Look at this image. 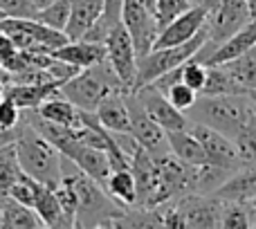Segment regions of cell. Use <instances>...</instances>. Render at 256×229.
<instances>
[{"label": "cell", "instance_id": "obj_1", "mask_svg": "<svg viewBox=\"0 0 256 229\" xmlns=\"http://www.w3.org/2000/svg\"><path fill=\"white\" fill-rule=\"evenodd\" d=\"M61 178L76 191L74 227H112L126 207L110 198L97 180L84 173L70 158L61 155Z\"/></svg>", "mask_w": 256, "mask_h": 229}, {"label": "cell", "instance_id": "obj_2", "mask_svg": "<svg viewBox=\"0 0 256 229\" xmlns=\"http://www.w3.org/2000/svg\"><path fill=\"white\" fill-rule=\"evenodd\" d=\"M252 112L254 94H198L194 106L184 110L189 124H202L230 140H234Z\"/></svg>", "mask_w": 256, "mask_h": 229}, {"label": "cell", "instance_id": "obj_3", "mask_svg": "<svg viewBox=\"0 0 256 229\" xmlns=\"http://www.w3.org/2000/svg\"><path fill=\"white\" fill-rule=\"evenodd\" d=\"M14 146H16V158L22 173H27L40 184H58V180H61V153L25 119H20V124H18V135Z\"/></svg>", "mask_w": 256, "mask_h": 229}, {"label": "cell", "instance_id": "obj_4", "mask_svg": "<svg viewBox=\"0 0 256 229\" xmlns=\"http://www.w3.org/2000/svg\"><path fill=\"white\" fill-rule=\"evenodd\" d=\"M58 92L66 99H70L79 110L94 112L104 97H108V94H112V92H130V90L122 84V79L117 76V72L112 70L108 58H104V61L81 70L79 74H74L72 79L63 81Z\"/></svg>", "mask_w": 256, "mask_h": 229}, {"label": "cell", "instance_id": "obj_5", "mask_svg": "<svg viewBox=\"0 0 256 229\" xmlns=\"http://www.w3.org/2000/svg\"><path fill=\"white\" fill-rule=\"evenodd\" d=\"M207 38H209V32H207V25H204V30L198 32V34L191 40H186V43L173 45V48H155V50H150V52L137 56V76H135L132 90L142 88V86H146V84H153L164 72L173 70V68L182 66L184 61L194 58L196 52L202 48Z\"/></svg>", "mask_w": 256, "mask_h": 229}, {"label": "cell", "instance_id": "obj_6", "mask_svg": "<svg viewBox=\"0 0 256 229\" xmlns=\"http://www.w3.org/2000/svg\"><path fill=\"white\" fill-rule=\"evenodd\" d=\"M155 168H158V184H155V196L150 207L166 200H176L184 194H194V178L196 166L184 164L173 153L155 158Z\"/></svg>", "mask_w": 256, "mask_h": 229}, {"label": "cell", "instance_id": "obj_7", "mask_svg": "<svg viewBox=\"0 0 256 229\" xmlns=\"http://www.w3.org/2000/svg\"><path fill=\"white\" fill-rule=\"evenodd\" d=\"M126 106H128V117H130V135L137 140L142 148H146L153 158L171 153L166 140V130L144 110L135 92H126Z\"/></svg>", "mask_w": 256, "mask_h": 229}, {"label": "cell", "instance_id": "obj_8", "mask_svg": "<svg viewBox=\"0 0 256 229\" xmlns=\"http://www.w3.org/2000/svg\"><path fill=\"white\" fill-rule=\"evenodd\" d=\"M122 22L126 25L128 34H130L132 45H135V50H137V56H142V54L153 50V43L160 34V27H158L155 12H150V9L146 7L144 0H124Z\"/></svg>", "mask_w": 256, "mask_h": 229}, {"label": "cell", "instance_id": "obj_9", "mask_svg": "<svg viewBox=\"0 0 256 229\" xmlns=\"http://www.w3.org/2000/svg\"><path fill=\"white\" fill-rule=\"evenodd\" d=\"M106 45V58L112 66V70L117 72V76L122 79V84L128 90H132L137 76V50L132 45V38L128 34L126 25L120 22L110 30V34L104 40Z\"/></svg>", "mask_w": 256, "mask_h": 229}, {"label": "cell", "instance_id": "obj_10", "mask_svg": "<svg viewBox=\"0 0 256 229\" xmlns=\"http://www.w3.org/2000/svg\"><path fill=\"white\" fill-rule=\"evenodd\" d=\"M176 204L182 214L184 227L194 229H218L225 200L212 194H184L176 198Z\"/></svg>", "mask_w": 256, "mask_h": 229}, {"label": "cell", "instance_id": "obj_11", "mask_svg": "<svg viewBox=\"0 0 256 229\" xmlns=\"http://www.w3.org/2000/svg\"><path fill=\"white\" fill-rule=\"evenodd\" d=\"M250 18H252V12H250L248 0H220V4L209 14L207 20L209 40L220 45L243 25H248Z\"/></svg>", "mask_w": 256, "mask_h": 229}, {"label": "cell", "instance_id": "obj_12", "mask_svg": "<svg viewBox=\"0 0 256 229\" xmlns=\"http://www.w3.org/2000/svg\"><path fill=\"white\" fill-rule=\"evenodd\" d=\"M189 130L194 132V135L198 137V142L202 144L209 164H216V166H222V168L234 171V173L243 166L234 140H230L227 135L214 130V128L202 126V124H189Z\"/></svg>", "mask_w": 256, "mask_h": 229}, {"label": "cell", "instance_id": "obj_13", "mask_svg": "<svg viewBox=\"0 0 256 229\" xmlns=\"http://www.w3.org/2000/svg\"><path fill=\"white\" fill-rule=\"evenodd\" d=\"M207 20H209L207 9L191 4L186 12H182L180 16L168 20L166 25L160 30L158 38H155V43H153V50L155 48H173V45L186 43V40H191L198 32L204 30Z\"/></svg>", "mask_w": 256, "mask_h": 229}, {"label": "cell", "instance_id": "obj_14", "mask_svg": "<svg viewBox=\"0 0 256 229\" xmlns=\"http://www.w3.org/2000/svg\"><path fill=\"white\" fill-rule=\"evenodd\" d=\"M140 99V104L144 106V110L164 128V130H182V128H189V119L186 114L176 108L171 102L166 99V94L162 90H158L153 84H146L142 88L132 90Z\"/></svg>", "mask_w": 256, "mask_h": 229}, {"label": "cell", "instance_id": "obj_15", "mask_svg": "<svg viewBox=\"0 0 256 229\" xmlns=\"http://www.w3.org/2000/svg\"><path fill=\"white\" fill-rule=\"evenodd\" d=\"M130 173L135 178V189H137L135 204L137 207H150L155 196V184H158V168H155V158L142 146H137L135 153L130 155Z\"/></svg>", "mask_w": 256, "mask_h": 229}, {"label": "cell", "instance_id": "obj_16", "mask_svg": "<svg viewBox=\"0 0 256 229\" xmlns=\"http://www.w3.org/2000/svg\"><path fill=\"white\" fill-rule=\"evenodd\" d=\"M50 54L54 58H61V61L70 63V66H76L79 70H86V68L106 58V45L97 43V40L79 38V40H68L66 45L52 50Z\"/></svg>", "mask_w": 256, "mask_h": 229}, {"label": "cell", "instance_id": "obj_17", "mask_svg": "<svg viewBox=\"0 0 256 229\" xmlns=\"http://www.w3.org/2000/svg\"><path fill=\"white\" fill-rule=\"evenodd\" d=\"M212 196L220 200H236V202H250L256 196V164H245L236 173H232Z\"/></svg>", "mask_w": 256, "mask_h": 229}, {"label": "cell", "instance_id": "obj_18", "mask_svg": "<svg viewBox=\"0 0 256 229\" xmlns=\"http://www.w3.org/2000/svg\"><path fill=\"white\" fill-rule=\"evenodd\" d=\"M104 0H70V18L66 25V36L70 40H79L88 34V30L102 16Z\"/></svg>", "mask_w": 256, "mask_h": 229}, {"label": "cell", "instance_id": "obj_19", "mask_svg": "<svg viewBox=\"0 0 256 229\" xmlns=\"http://www.w3.org/2000/svg\"><path fill=\"white\" fill-rule=\"evenodd\" d=\"M256 45V16L250 18L248 25H243L236 34H232L227 40H222L216 50L212 52V56L207 58L204 66H216V63H225L230 58L238 56V54L248 52Z\"/></svg>", "mask_w": 256, "mask_h": 229}, {"label": "cell", "instance_id": "obj_20", "mask_svg": "<svg viewBox=\"0 0 256 229\" xmlns=\"http://www.w3.org/2000/svg\"><path fill=\"white\" fill-rule=\"evenodd\" d=\"M97 119L102 126L110 132H130V117H128L126 106V92H112L102 99L97 106Z\"/></svg>", "mask_w": 256, "mask_h": 229}, {"label": "cell", "instance_id": "obj_21", "mask_svg": "<svg viewBox=\"0 0 256 229\" xmlns=\"http://www.w3.org/2000/svg\"><path fill=\"white\" fill-rule=\"evenodd\" d=\"M61 84H4V97L12 99L20 110H30V108H38L48 97H52Z\"/></svg>", "mask_w": 256, "mask_h": 229}, {"label": "cell", "instance_id": "obj_22", "mask_svg": "<svg viewBox=\"0 0 256 229\" xmlns=\"http://www.w3.org/2000/svg\"><path fill=\"white\" fill-rule=\"evenodd\" d=\"M166 140H168L171 153L176 155L178 160H182L184 164H191V166H202V164H207V153H204L202 144L198 142V137H196L189 128L166 130Z\"/></svg>", "mask_w": 256, "mask_h": 229}, {"label": "cell", "instance_id": "obj_23", "mask_svg": "<svg viewBox=\"0 0 256 229\" xmlns=\"http://www.w3.org/2000/svg\"><path fill=\"white\" fill-rule=\"evenodd\" d=\"M32 209H34L36 216L40 218L43 227H72V225H70V220L66 218V214H63L61 204H58L56 194H54L52 186H48V184H38Z\"/></svg>", "mask_w": 256, "mask_h": 229}, {"label": "cell", "instance_id": "obj_24", "mask_svg": "<svg viewBox=\"0 0 256 229\" xmlns=\"http://www.w3.org/2000/svg\"><path fill=\"white\" fill-rule=\"evenodd\" d=\"M36 112L40 114L43 119H50L54 124H61V126H72V128H79L81 122H79V108L66 99L61 92H54L52 97H48L38 108Z\"/></svg>", "mask_w": 256, "mask_h": 229}, {"label": "cell", "instance_id": "obj_25", "mask_svg": "<svg viewBox=\"0 0 256 229\" xmlns=\"http://www.w3.org/2000/svg\"><path fill=\"white\" fill-rule=\"evenodd\" d=\"M218 66V63H216ZM225 72L250 94H256V45L248 52L238 54V56L230 58V61L220 63Z\"/></svg>", "mask_w": 256, "mask_h": 229}, {"label": "cell", "instance_id": "obj_26", "mask_svg": "<svg viewBox=\"0 0 256 229\" xmlns=\"http://www.w3.org/2000/svg\"><path fill=\"white\" fill-rule=\"evenodd\" d=\"M0 212H2V229H40L43 222L36 216V212L18 200L0 198Z\"/></svg>", "mask_w": 256, "mask_h": 229}, {"label": "cell", "instance_id": "obj_27", "mask_svg": "<svg viewBox=\"0 0 256 229\" xmlns=\"http://www.w3.org/2000/svg\"><path fill=\"white\" fill-rule=\"evenodd\" d=\"M106 194L110 196L115 202L122 207H132L137 202V189H135V178H132L130 168H120V171H110L106 184H104Z\"/></svg>", "mask_w": 256, "mask_h": 229}, {"label": "cell", "instance_id": "obj_28", "mask_svg": "<svg viewBox=\"0 0 256 229\" xmlns=\"http://www.w3.org/2000/svg\"><path fill=\"white\" fill-rule=\"evenodd\" d=\"M200 94H250L232 79L225 72V68L218 66H207V81H204Z\"/></svg>", "mask_w": 256, "mask_h": 229}, {"label": "cell", "instance_id": "obj_29", "mask_svg": "<svg viewBox=\"0 0 256 229\" xmlns=\"http://www.w3.org/2000/svg\"><path fill=\"white\" fill-rule=\"evenodd\" d=\"M22 176V168L16 158V146L9 144L0 148V198L9 194L12 184Z\"/></svg>", "mask_w": 256, "mask_h": 229}, {"label": "cell", "instance_id": "obj_30", "mask_svg": "<svg viewBox=\"0 0 256 229\" xmlns=\"http://www.w3.org/2000/svg\"><path fill=\"white\" fill-rule=\"evenodd\" d=\"M236 150H238L240 164H256V112L250 114V119L243 124L234 137Z\"/></svg>", "mask_w": 256, "mask_h": 229}, {"label": "cell", "instance_id": "obj_31", "mask_svg": "<svg viewBox=\"0 0 256 229\" xmlns=\"http://www.w3.org/2000/svg\"><path fill=\"white\" fill-rule=\"evenodd\" d=\"M220 227L225 229H252L250 227V204L225 200L220 214Z\"/></svg>", "mask_w": 256, "mask_h": 229}, {"label": "cell", "instance_id": "obj_32", "mask_svg": "<svg viewBox=\"0 0 256 229\" xmlns=\"http://www.w3.org/2000/svg\"><path fill=\"white\" fill-rule=\"evenodd\" d=\"M34 18L45 22L48 27H54V30L63 32L68 25V18H70V0H56V2L48 4V7L38 9Z\"/></svg>", "mask_w": 256, "mask_h": 229}, {"label": "cell", "instance_id": "obj_33", "mask_svg": "<svg viewBox=\"0 0 256 229\" xmlns=\"http://www.w3.org/2000/svg\"><path fill=\"white\" fill-rule=\"evenodd\" d=\"M164 94H166L168 102H171L176 108H180L182 112H184L186 108L194 106V102L198 99V92H196L194 88H189L184 81H176L173 86H168V88L164 90Z\"/></svg>", "mask_w": 256, "mask_h": 229}, {"label": "cell", "instance_id": "obj_34", "mask_svg": "<svg viewBox=\"0 0 256 229\" xmlns=\"http://www.w3.org/2000/svg\"><path fill=\"white\" fill-rule=\"evenodd\" d=\"M191 7V0H155V18H158V27L162 30L168 20L180 16L182 12Z\"/></svg>", "mask_w": 256, "mask_h": 229}, {"label": "cell", "instance_id": "obj_35", "mask_svg": "<svg viewBox=\"0 0 256 229\" xmlns=\"http://www.w3.org/2000/svg\"><path fill=\"white\" fill-rule=\"evenodd\" d=\"M182 81L200 94L204 81H207V66H204L202 61H198V58H189V61H184L182 63Z\"/></svg>", "mask_w": 256, "mask_h": 229}, {"label": "cell", "instance_id": "obj_36", "mask_svg": "<svg viewBox=\"0 0 256 229\" xmlns=\"http://www.w3.org/2000/svg\"><path fill=\"white\" fill-rule=\"evenodd\" d=\"M0 12L12 18H34L36 7L32 0H0Z\"/></svg>", "mask_w": 256, "mask_h": 229}, {"label": "cell", "instance_id": "obj_37", "mask_svg": "<svg viewBox=\"0 0 256 229\" xmlns=\"http://www.w3.org/2000/svg\"><path fill=\"white\" fill-rule=\"evenodd\" d=\"M22 119V110L12 102V99L4 97L0 102V126L2 128H16Z\"/></svg>", "mask_w": 256, "mask_h": 229}, {"label": "cell", "instance_id": "obj_38", "mask_svg": "<svg viewBox=\"0 0 256 229\" xmlns=\"http://www.w3.org/2000/svg\"><path fill=\"white\" fill-rule=\"evenodd\" d=\"M16 43H14L12 38H9L4 32H0V63L4 61V58H9L14 52H16Z\"/></svg>", "mask_w": 256, "mask_h": 229}, {"label": "cell", "instance_id": "obj_39", "mask_svg": "<svg viewBox=\"0 0 256 229\" xmlns=\"http://www.w3.org/2000/svg\"><path fill=\"white\" fill-rule=\"evenodd\" d=\"M16 135H18V126L16 128H2L0 126V148L14 144V142H16Z\"/></svg>", "mask_w": 256, "mask_h": 229}, {"label": "cell", "instance_id": "obj_40", "mask_svg": "<svg viewBox=\"0 0 256 229\" xmlns=\"http://www.w3.org/2000/svg\"><path fill=\"white\" fill-rule=\"evenodd\" d=\"M191 4H196V7H202V9H207V12L212 14L214 9L220 4V0H191Z\"/></svg>", "mask_w": 256, "mask_h": 229}, {"label": "cell", "instance_id": "obj_41", "mask_svg": "<svg viewBox=\"0 0 256 229\" xmlns=\"http://www.w3.org/2000/svg\"><path fill=\"white\" fill-rule=\"evenodd\" d=\"M34 2V7H36V12L38 9H43V7H48V4H52V2H56V0H32Z\"/></svg>", "mask_w": 256, "mask_h": 229}, {"label": "cell", "instance_id": "obj_42", "mask_svg": "<svg viewBox=\"0 0 256 229\" xmlns=\"http://www.w3.org/2000/svg\"><path fill=\"white\" fill-rule=\"evenodd\" d=\"M250 227L256 229V207H250Z\"/></svg>", "mask_w": 256, "mask_h": 229}, {"label": "cell", "instance_id": "obj_43", "mask_svg": "<svg viewBox=\"0 0 256 229\" xmlns=\"http://www.w3.org/2000/svg\"><path fill=\"white\" fill-rule=\"evenodd\" d=\"M250 4V12H252V16H256V0H248Z\"/></svg>", "mask_w": 256, "mask_h": 229}, {"label": "cell", "instance_id": "obj_44", "mask_svg": "<svg viewBox=\"0 0 256 229\" xmlns=\"http://www.w3.org/2000/svg\"><path fill=\"white\" fill-rule=\"evenodd\" d=\"M2 86H4V84H0V102L4 99V90H2Z\"/></svg>", "mask_w": 256, "mask_h": 229}, {"label": "cell", "instance_id": "obj_45", "mask_svg": "<svg viewBox=\"0 0 256 229\" xmlns=\"http://www.w3.org/2000/svg\"><path fill=\"white\" fill-rule=\"evenodd\" d=\"M248 204H250V207H256V196H254V198H252V200H250V202H248Z\"/></svg>", "mask_w": 256, "mask_h": 229}, {"label": "cell", "instance_id": "obj_46", "mask_svg": "<svg viewBox=\"0 0 256 229\" xmlns=\"http://www.w3.org/2000/svg\"><path fill=\"white\" fill-rule=\"evenodd\" d=\"M0 227H2V212H0Z\"/></svg>", "mask_w": 256, "mask_h": 229}, {"label": "cell", "instance_id": "obj_47", "mask_svg": "<svg viewBox=\"0 0 256 229\" xmlns=\"http://www.w3.org/2000/svg\"><path fill=\"white\" fill-rule=\"evenodd\" d=\"M2 18H7V16H4V14H2V12H0V20H2Z\"/></svg>", "mask_w": 256, "mask_h": 229}, {"label": "cell", "instance_id": "obj_48", "mask_svg": "<svg viewBox=\"0 0 256 229\" xmlns=\"http://www.w3.org/2000/svg\"><path fill=\"white\" fill-rule=\"evenodd\" d=\"M254 112H256V94H254Z\"/></svg>", "mask_w": 256, "mask_h": 229}]
</instances>
